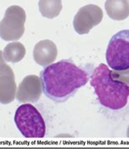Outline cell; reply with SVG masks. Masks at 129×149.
<instances>
[{"label":"cell","instance_id":"cell-1","mask_svg":"<svg viewBox=\"0 0 129 149\" xmlns=\"http://www.w3.org/2000/svg\"><path fill=\"white\" fill-rule=\"evenodd\" d=\"M40 79L45 95L54 102L62 103L88 83L89 71L67 59L47 65L40 72Z\"/></svg>","mask_w":129,"mask_h":149},{"label":"cell","instance_id":"cell-2","mask_svg":"<svg viewBox=\"0 0 129 149\" xmlns=\"http://www.w3.org/2000/svg\"><path fill=\"white\" fill-rule=\"evenodd\" d=\"M90 84L95 89L99 102L105 108L119 110L128 104L129 86L114 79L111 71L105 64H101L93 71Z\"/></svg>","mask_w":129,"mask_h":149},{"label":"cell","instance_id":"cell-3","mask_svg":"<svg viewBox=\"0 0 129 149\" xmlns=\"http://www.w3.org/2000/svg\"><path fill=\"white\" fill-rule=\"evenodd\" d=\"M14 121L20 134L29 139H41L45 136L46 125L39 110L30 104H25L16 109Z\"/></svg>","mask_w":129,"mask_h":149},{"label":"cell","instance_id":"cell-4","mask_svg":"<svg viewBox=\"0 0 129 149\" xmlns=\"http://www.w3.org/2000/svg\"><path fill=\"white\" fill-rule=\"evenodd\" d=\"M105 58L112 69H129V29L119 31L111 38Z\"/></svg>","mask_w":129,"mask_h":149},{"label":"cell","instance_id":"cell-5","mask_svg":"<svg viewBox=\"0 0 129 149\" xmlns=\"http://www.w3.org/2000/svg\"><path fill=\"white\" fill-rule=\"evenodd\" d=\"M26 14L17 5L11 6L6 10L4 17L0 21V38L4 41H16L24 34Z\"/></svg>","mask_w":129,"mask_h":149},{"label":"cell","instance_id":"cell-6","mask_svg":"<svg viewBox=\"0 0 129 149\" xmlns=\"http://www.w3.org/2000/svg\"><path fill=\"white\" fill-rule=\"evenodd\" d=\"M103 19V12L100 7L94 4H88L79 8L74 16L73 25L79 34H87L97 26Z\"/></svg>","mask_w":129,"mask_h":149},{"label":"cell","instance_id":"cell-7","mask_svg":"<svg viewBox=\"0 0 129 149\" xmlns=\"http://www.w3.org/2000/svg\"><path fill=\"white\" fill-rule=\"evenodd\" d=\"M43 92L40 77L28 75L20 82L16 90V98L20 103H35L39 100Z\"/></svg>","mask_w":129,"mask_h":149},{"label":"cell","instance_id":"cell-8","mask_svg":"<svg viewBox=\"0 0 129 149\" xmlns=\"http://www.w3.org/2000/svg\"><path fill=\"white\" fill-rule=\"evenodd\" d=\"M33 56L34 61L39 65L47 66L51 65L57 59V46L51 40L40 41L35 45Z\"/></svg>","mask_w":129,"mask_h":149},{"label":"cell","instance_id":"cell-9","mask_svg":"<svg viewBox=\"0 0 129 149\" xmlns=\"http://www.w3.org/2000/svg\"><path fill=\"white\" fill-rule=\"evenodd\" d=\"M16 90L14 73L0 75V104H8L12 103L16 98Z\"/></svg>","mask_w":129,"mask_h":149},{"label":"cell","instance_id":"cell-10","mask_svg":"<svg viewBox=\"0 0 129 149\" xmlns=\"http://www.w3.org/2000/svg\"><path fill=\"white\" fill-rule=\"evenodd\" d=\"M105 12L114 20H123L129 16V3L128 0H106Z\"/></svg>","mask_w":129,"mask_h":149},{"label":"cell","instance_id":"cell-11","mask_svg":"<svg viewBox=\"0 0 129 149\" xmlns=\"http://www.w3.org/2000/svg\"><path fill=\"white\" fill-rule=\"evenodd\" d=\"M25 52L26 51L24 45L19 42H13L5 47L3 55L5 61L17 63L24 58Z\"/></svg>","mask_w":129,"mask_h":149},{"label":"cell","instance_id":"cell-12","mask_svg":"<svg viewBox=\"0 0 129 149\" xmlns=\"http://www.w3.org/2000/svg\"><path fill=\"white\" fill-rule=\"evenodd\" d=\"M39 8L42 16L53 19L61 13L62 9L61 0H39Z\"/></svg>","mask_w":129,"mask_h":149},{"label":"cell","instance_id":"cell-13","mask_svg":"<svg viewBox=\"0 0 129 149\" xmlns=\"http://www.w3.org/2000/svg\"><path fill=\"white\" fill-rule=\"evenodd\" d=\"M111 76L114 79L120 81L129 86V69L111 71Z\"/></svg>","mask_w":129,"mask_h":149},{"label":"cell","instance_id":"cell-14","mask_svg":"<svg viewBox=\"0 0 129 149\" xmlns=\"http://www.w3.org/2000/svg\"><path fill=\"white\" fill-rule=\"evenodd\" d=\"M6 73H10V74H13V71H12V68L8 65L5 62L4 63H0V75L3 74H6Z\"/></svg>","mask_w":129,"mask_h":149},{"label":"cell","instance_id":"cell-15","mask_svg":"<svg viewBox=\"0 0 129 149\" xmlns=\"http://www.w3.org/2000/svg\"><path fill=\"white\" fill-rule=\"evenodd\" d=\"M4 62H6L4 58V55H3V52L0 51V63H4Z\"/></svg>","mask_w":129,"mask_h":149},{"label":"cell","instance_id":"cell-16","mask_svg":"<svg viewBox=\"0 0 129 149\" xmlns=\"http://www.w3.org/2000/svg\"><path fill=\"white\" fill-rule=\"evenodd\" d=\"M127 136L129 138V125L128 127V130H127Z\"/></svg>","mask_w":129,"mask_h":149}]
</instances>
